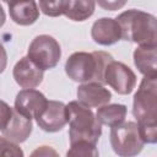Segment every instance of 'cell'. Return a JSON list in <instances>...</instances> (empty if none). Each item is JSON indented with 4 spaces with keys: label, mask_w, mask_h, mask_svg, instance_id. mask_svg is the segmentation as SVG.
<instances>
[{
    "label": "cell",
    "mask_w": 157,
    "mask_h": 157,
    "mask_svg": "<svg viewBox=\"0 0 157 157\" xmlns=\"http://www.w3.org/2000/svg\"><path fill=\"white\" fill-rule=\"evenodd\" d=\"M132 113L144 142L157 141V77H144L134 96Z\"/></svg>",
    "instance_id": "1"
},
{
    "label": "cell",
    "mask_w": 157,
    "mask_h": 157,
    "mask_svg": "<svg viewBox=\"0 0 157 157\" xmlns=\"http://www.w3.org/2000/svg\"><path fill=\"white\" fill-rule=\"evenodd\" d=\"M113 58L110 54L98 50L93 53L76 52L65 63L66 75L77 82L104 83V70Z\"/></svg>",
    "instance_id": "2"
},
{
    "label": "cell",
    "mask_w": 157,
    "mask_h": 157,
    "mask_svg": "<svg viewBox=\"0 0 157 157\" xmlns=\"http://www.w3.org/2000/svg\"><path fill=\"white\" fill-rule=\"evenodd\" d=\"M121 29V38L137 43L139 47H157L156 17L140 11L128 10L117 17Z\"/></svg>",
    "instance_id": "3"
},
{
    "label": "cell",
    "mask_w": 157,
    "mask_h": 157,
    "mask_svg": "<svg viewBox=\"0 0 157 157\" xmlns=\"http://www.w3.org/2000/svg\"><path fill=\"white\" fill-rule=\"evenodd\" d=\"M66 108L69 115L67 123L70 124V144L76 141H87L96 145L102 134V128L93 112L78 101L70 102Z\"/></svg>",
    "instance_id": "4"
},
{
    "label": "cell",
    "mask_w": 157,
    "mask_h": 157,
    "mask_svg": "<svg viewBox=\"0 0 157 157\" xmlns=\"http://www.w3.org/2000/svg\"><path fill=\"white\" fill-rule=\"evenodd\" d=\"M110 145L119 157H135L142 151L145 142L134 121H123L112 128Z\"/></svg>",
    "instance_id": "5"
},
{
    "label": "cell",
    "mask_w": 157,
    "mask_h": 157,
    "mask_svg": "<svg viewBox=\"0 0 157 157\" xmlns=\"http://www.w3.org/2000/svg\"><path fill=\"white\" fill-rule=\"evenodd\" d=\"M61 56V49L55 38L48 34L37 36L29 44L27 58L42 71L56 66Z\"/></svg>",
    "instance_id": "6"
},
{
    "label": "cell",
    "mask_w": 157,
    "mask_h": 157,
    "mask_svg": "<svg viewBox=\"0 0 157 157\" xmlns=\"http://www.w3.org/2000/svg\"><path fill=\"white\" fill-rule=\"evenodd\" d=\"M104 83L109 85L119 94H129L136 85V76L124 63L112 60L104 70Z\"/></svg>",
    "instance_id": "7"
},
{
    "label": "cell",
    "mask_w": 157,
    "mask_h": 157,
    "mask_svg": "<svg viewBox=\"0 0 157 157\" xmlns=\"http://www.w3.org/2000/svg\"><path fill=\"white\" fill-rule=\"evenodd\" d=\"M36 121L40 129L48 132L61 130L69 121L67 108L63 102L48 101L40 113L36 117Z\"/></svg>",
    "instance_id": "8"
},
{
    "label": "cell",
    "mask_w": 157,
    "mask_h": 157,
    "mask_svg": "<svg viewBox=\"0 0 157 157\" xmlns=\"http://www.w3.org/2000/svg\"><path fill=\"white\" fill-rule=\"evenodd\" d=\"M47 102L48 99L42 92L33 88H27L17 93L13 109L21 115L32 120V118L36 119V117L40 113Z\"/></svg>",
    "instance_id": "9"
},
{
    "label": "cell",
    "mask_w": 157,
    "mask_h": 157,
    "mask_svg": "<svg viewBox=\"0 0 157 157\" xmlns=\"http://www.w3.org/2000/svg\"><path fill=\"white\" fill-rule=\"evenodd\" d=\"M12 74L17 85L25 90L37 87L43 80V71L37 67L27 56L20 59L16 63Z\"/></svg>",
    "instance_id": "10"
},
{
    "label": "cell",
    "mask_w": 157,
    "mask_h": 157,
    "mask_svg": "<svg viewBox=\"0 0 157 157\" xmlns=\"http://www.w3.org/2000/svg\"><path fill=\"white\" fill-rule=\"evenodd\" d=\"M77 98L80 103H82L88 108L90 107L99 108L110 101L112 93L102 83L87 82L77 87Z\"/></svg>",
    "instance_id": "11"
},
{
    "label": "cell",
    "mask_w": 157,
    "mask_h": 157,
    "mask_svg": "<svg viewBox=\"0 0 157 157\" xmlns=\"http://www.w3.org/2000/svg\"><path fill=\"white\" fill-rule=\"evenodd\" d=\"M91 36L98 44L110 45L121 39V29L117 20L110 17H102L93 23Z\"/></svg>",
    "instance_id": "12"
},
{
    "label": "cell",
    "mask_w": 157,
    "mask_h": 157,
    "mask_svg": "<svg viewBox=\"0 0 157 157\" xmlns=\"http://www.w3.org/2000/svg\"><path fill=\"white\" fill-rule=\"evenodd\" d=\"M1 132L7 140L15 144H21L26 141L32 132V120L21 115L13 109L10 121Z\"/></svg>",
    "instance_id": "13"
},
{
    "label": "cell",
    "mask_w": 157,
    "mask_h": 157,
    "mask_svg": "<svg viewBox=\"0 0 157 157\" xmlns=\"http://www.w3.org/2000/svg\"><path fill=\"white\" fill-rule=\"evenodd\" d=\"M12 21L21 26H29L38 20L39 10L36 1H10L7 2Z\"/></svg>",
    "instance_id": "14"
},
{
    "label": "cell",
    "mask_w": 157,
    "mask_h": 157,
    "mask_svg": "<svg viewBox=\"0 0 157 157\" xmlns=\"http://www.w3.org/2000/svg\"><path fill=\"white\" fill-rule=\"evenodd\" d=\"M157 47H139L134 52V63L146 77H157Z\"/></svg>",
    "instance_id": "15"
},
{
    "label": "cell",
    "mask_w": 157,
    "mask_h": 157,
    "mask_svg": "<svg viewBox=\"0 0 157 157\" xmlns=\"http://www.w3.org/2000/svg\"><path fill=\"white\" fill-rule=\"evenodd\" d=\"M126 117V107L124 104H104L97 109L96 119L102 125H108L110 128L117 126L124 121Z\"/></svg>",
    "instance_id": "16"
},
{
    "label": "cell",
    "mask_w": 157,
    "mask_h": 157,
    "mask_svg": "<svg viewBox=\"0 0 157 157\" xmlns=\"http://www.w3.org/2000/svg\"><path fill=\"white\" fill-rule=\"evenodd\" d=\"M96 2L92 0H67L64 15L72 21H83L88 18L94 11Z\"/></svg>",
    "instance_id": "17"
},
{
    "label": "cell",
    "mask_w": 157,
    "mask_h": 157,
    "mask_svg": "<svg viewBox=\"0 0 157 157\" xmlns=\"http://www.w3.org/2000/svg\"><path fill=\"white\" fill-rule=\"evenodd\" d=\"M66 157H99L94 144L87 141H76L66 152Z\"/></svg>",
    "instance_id": "18"
},
{
    "label": "cell",
    "mask_w": 157,
    "mask_h": 157,
    "mask_svg": "<svg viewBox=\"0 0 157 157\" xmlns=\"http://www.w3.org/2000/svg\"><path fill=\"white\" fill-rule=\"evenodd\" d=\"M66 1L67 0H59V1H39L37 4L39 9L45 13L47 16L56 17L60 15H64L65 7H66Z\"/></svg>",
    "instance_id": "19"
},
{
    "label": "cell",
    "mask_w": 157,
    "mask_h": 157,
    "mask_svg": "<svg viewBox=\"0 0 157 157\" xmlns=\"http://www.w3.org/2000/svg\"><path fill=\"white\" fill-rule=\"evenodd\" d=\"M0 157H23V151L17 144L0 137Z\"/></svg>",
    "instance_id": "20"
},
{
    "label": "cell",
    "mask_w": 157,
    "mask_h": 157,
    "mask_svg": "<svg viewBox=\"0 0 157 157\" xmlns=\"http://www.w3.org/2000/svg\"><path fill=\"white\" fill-rule=\"evenodd\" d=\"M13 109L4 101L0 99V130L2 131L12 117Z\"/></svg>",
    "instance_id": "21"
},
{
    "label": "cell",
    "mask_w": 157,
    "mask_h": 157,
    "mask_svg": "<svg viewBox=\"0 0 157 157\" xmlns=\"http://www.w3.org/2000/svg\"><path fill=\"white\" fill-rule=\"evenodd\" d=\"M29 157H60V156L50 146H39L29 155Z\"/></svg>",
    "instance_id": "22"
},
{
    "label": "cell",
    "mask_w": 157,
    "mask_h": 157,
    "mask_svg": "<svg viewBox=\"0 0 157 157\" xmlns=\"http://www.w3.org/2000/svg\"><path fill=\"white\" fill-rule=\"evenodd\" d=\"M125 4H126L125 1H99V2H98L99 6L104 7L105 10H110V11L118 10L119 7L124 6Z\"/></svg>",
    "instance_id": "23"
},
{
    "label": "cell",
    "mask_w": 157,
    "mask_h": 157,
    "mask_svg": "<svg viewBox=\"0 0 157 157\" xmlns=\"http://www.w3.org/2000/svg\"><path fill=\"white\" fill-rule=\"evenodd\" d=\"M6 64H7V54H6L5 48L0 44V74L5 70Z\"/></svg>",
    "instance_id": "24"
},
{
    "label": "cell",
    "mask_w": 157,
    "mask_h": 157,
    "mask_svg": "<svg viewBox=\"0 0 157 157\" xmlns=\"http://www.w3.org/2000/svg\"><path fill=\"white\" fill-rule=\"evenodd\" d=\"M5 18H6L5 12H4V10H2V7H1V5H0V27L5 23Z\"/></svg>",
    "instance_id": "25"
}]
</instances>
